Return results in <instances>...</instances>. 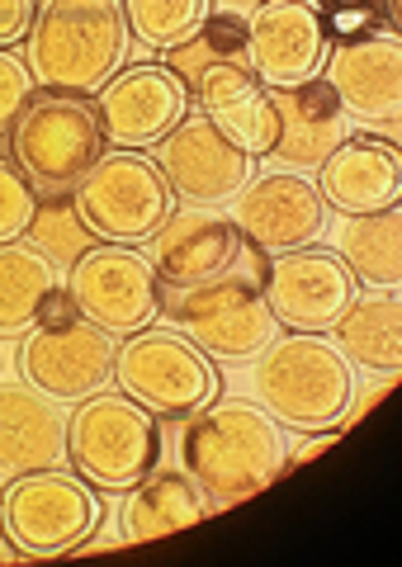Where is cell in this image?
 <instances>
[{
    "instance_id": "6da1fadb",
    "label": "cell",
    "mask_w": 402,
    "mask_h": 567,
    "mask_svg": "<svg viewBox=\"0 0 402 567\" xmlns=\"http://www.w3.org/2000/svg\"><path fill=\"white\" fill-rule=\"evenodd\" d=\"M181 464L208 492L214 511L251 502L285 473V431L256 402L227 398L208 402L185 416L181 431Z\"/></svg>"
},
{
    "instance_id": "7a4b0ae2",
    "label": "cell",
    "mask_w": 402,
    "mask_h": 567,
    "mask_svg": "<svg viewBox=\"0 0 402 567\" xmlns=\"http://www.w3.org/2000/svg\"><path fill=\"white\" fill-rule=\"evenodd\" d=\"M124 0H39L24 33V66L43 91L95 95L128 62Z\"/></svg>"
},
{
    "instance_id": "3957f363",
    "label": "cell",
    "mask_w": 402,
    "mask_h": 567,
    "mask_svg": "<svg viewBox=\"0 0 402 567\" xmlns=\"http://www.w3.org/2000/svg\"><path fill=\"white\" fill-rule=\"evenodd\" d=\"M251 393L256 406L293 431H341L346 406L355 398L351 360L322 341L318 331H289L251 354Z\"/></svg>"
},
{
    "instance_id": "277c9868",
    "label": "cell",
    "mask_w": 402,
    "mask_h": 567,
    "mask_svg": "<svg viewBox=\"0 0 402 567\" xmlns=\"http://www.w3.org/2000/svg\"><path fill=\"white\" fill-rule=\"evenodd\" d=\"M104 147L110 142H104V128H100L95 95L43 91V85L24 100V110L6 128L10 162L39 189V199L76 194L91 166L104 156Z\"/></svg>"
},
{
    "instance_id": "5b68a950",
    "label": "cell",
    "mask_w": 402,
    "mask_h": 567,
    "mask_svg": "<svg viewBox=\"0 0 402 567\" xmlns=\"http://www.w3.org/2000/svg\"><path fill=\"white\" fill-rule=\"evenodd\" d=\"M162 421L128 393H91L66 416V464L95 492H128L137 477L156 468Z\"/></svg>"
},
{
    "instance_id": "8992f818",
    "label": "cell",
    "mask_w": 402,
    "mask_h": 567,
    "mask_svg": "<svg viewBox=\"0 0 402 567\" xmlns=\"http://www.w3.org/2000/svg\"><path fill=\"white\" fill-rule=\"evenodd\" d=\"M114 383L156 421H185L218 398L214 360L185 331L143 327L114 354Z\"/></svg>"
},
{
    "instance_id": "52a82bcc",
    "label": "cell",
    "mask_w": 402,
    "mask_h": 567,
    "mask_svg": "<svg viewBox=\"0 0 402 567\" xmlns=\"http://www.w3.org/2000/svg\"><path fill=\"white\" fill-rule=\"evenodd\" d=\"M0 511H6V529L24 558H62L76 554L104 520V506L95 487L81 473L39 468L10 477L0 492Z\"/></svg>"
},
{
    "instance_id": "ba28073f",
    "label": "cell",
    "mask_w": 402,
    "mask_h": 567,
    "mask_svg": "<svg viewBox=\"0 0 402 567\" xmlns=\"http://www.w3.org/2000/svg\"><path fill=\"white\" fill-rule=\"evenodd\" d=\"M76 208L95 241L143 246L156 237V227L171 218L176 194H171L162 166L143 152H104L91 175L76 189Z\"/></svg>"
},
{
    "instance_id": "9c48e42d",
    "label": "cell",
    "mask_w": 402,
    "mask_h": 567,
    "mask_svg": "<svg viewBox=\"0 0 402 567\" xmlns=\"http://www.w3.org/2000/svg\"><path fill=\"white\" fill-rule=\"evenodd\" d=\"M162 317H171L208 360H251L279 336L266 308V279L256 275H233L204 289H162Z\"/></svg>"
},
{
    "instance_id": "30bf717a",
    "label": "cell",
    "mask_w": 402,
    "mask_h": 567,
    "mask_svg": "<svg viewBox=\"0 0 402 567\" xmlns=\"http://www.w3.org/2000/svg\"><path fill=\"white\" fill-rule=\"evenodd\" d=\"M152 270L162 289H204V284L233 279V275H270V251L241 237V227L223 213L171 208V218L152 237Z\"/></svg>"
},
{
    "instance_id": "8fae6325",
    "label": "cell",
    "mask_w": 402,
    "mask_h": 567,
    "mask_svg": "<svg viewBox=\"0 0 402 567\" xmlns=\"http://www.w3.org/2000/svg\"><path fill=\"white\" fill-rule=\"evenodd\" d=\"M62 284L72 289L85 322L110 336H133L162 317V279L137 246L95 241L72 260Z\"/></svg>"
},
{
    "instance_id": "7c38bea8",
    "label": "cell",
    "mask_w": 402,
    "mask_h": 567,
    "mask_svg": "<svg viewBox=\"0 0 402 567\" xmlns=\"http://www.w3.org/2000/svg\"><path fill=\"white\" fill-rule=\"evenodd\" d=\"M327 48L331 29L318 0H260L247 14V62L266 91H289L322 76Z\"/></svg>"
},
{
    "instance_id": "4fadbf2b",
    "label": "cell",
    "mask_w": 402,
    "mask_h": 567,
    "mask_svg": "<svg viewBox=\"0 0 402 567\" xmlns=\"http://www.w3.org/2000/svg\"><path fill=\"white\" fill-rule=\"evenodd\" d=\"M95 110L110 147L143 152L156 147L189 114V91L166 62H137V66H118V76L100 85Z\"/></svg>"
},
{
    "instance_id": "5bb4252c",
    "label": "cell",
    "mask_w": 402,
    "mask_h": 567,
    "mask_svg": "<svg viewBox=\"0 0 402 567\" xmlns=\"http://www.w3.org/2000/svg\"><path fill=\"white\" fill-rule=\"evenodd\" d=\"M360 298V279L337 251L299 246V251L270 256L266 275V308L289 331H331L337 317Z\"/></svg>"
},
{
    "instance_id": "9a60e30c",
    "label": "cell",
    "mask_w": 402,
    "mask_h": 567,
    "mask_svg": "<svg viewBox=\"0 0 402 567\" xmlns=\"http://www.w3.org/2000/svg\"><path fill=\"white\" fill-rule=\"evenodd\" d=\"M156 166H162L166 185L185 204H223L251 181V152H241L233 137L208 114H185L176 128L156 142Z\"/></svg>"
},
{
    "instance_id": "2e32d148",
    "label": "cell",
    "mask_w": 402,
    "mask_h": 567,
    "mask_svg": "<svg viewBox=\"0 0 402 567\" xmlns=\"http://www.w3.org/2000/svg\"><path fill=\"white\" fill-rule=\"evenodd\" d=\"M114 336L76 317L66 327H33L20 350V369L52 402H81L114 383Z\"/></svg>"
},
{
    "instance_id": "e0dca14e",
    "label": "cell",
    "mask_w": 402,
    "mask_h": 567,
    "mask_svg": "<svg viewBox=\"0 0 402 567\" xmlns=\"http://www.w3.org/2000/svg\"><path fill=\"white\" fill-rule=\"evenodd\" d=\"M233 223L260 251L279 256V251L312 246L322 237L327 204L303 171H266V175H251L233 194Z\"/></svg>"
},
{
    "instance_id": "ac0fdd59",
    "label": "cell",
    "mask_w": 402,
    "mask_h": 567,
    "mask_svg": "<svg viewBox=\"0 0 402 567\" xmlns=\"http://www.w3.org/2000/svg\"><path fill=\"white\" fill-rule=\"evenodd\" d=\"M322 81L337 91L346 114H360L370 123H389L398 128L402 110V43L398 29H374L360 39H341L337 48H327Z\"/></svg>"
},
{
    "instance_id": "d6986e66",
    "label": "cell",
    "mask_w": 402,
    "mask_h": 567,
    "mask_svg": "<svg viewBox=\"0 0 402 567\" xmlns=\"http://www.w3.org/2000/svg\"><path fill=\"white\" fill-rule=\"evenodd\" d=\"M275 104V147L270 156L285 162L289 171H318L331 152L351 137V123L337 91L312 76L303 85H289V91H270Z\"/></svg>"
},
{
    "instance_id": "ffe728a7",
    "label": "cell",
    "mask_w": 402,
    "mask_h": 567,
    "mask_svg": "<svg viewBox=\"0 0 402 567\" xmlns=\"http://www.w3.org/2000/svg\"><path fill=\"white\" fill-rule=\"evenodd\" d=\"M318 194L341 218L379 213L402 199V156L393 137H346L318 166Z\"/></svg>"
},
{
    "instance_id": "44dd1931",
    "label": "cell",
    "mask_w": 402,
    "mask_h": 567,
    "mask_svg": "<svg viewBox=\"0 0 402 567\" xmlns=\"http://www.w3.org/2000/svg\"><path fill=\"white\" fill-rule=\"evenodd\" d=\"M189 104H199L218 128L251 156H270L275 147V104L270 91L251 76V66H204L185 76Z\"/></svg>"
},
{
    "instance_id": "7402d4cb",
    "label": "cell",
    "mask_w": 402,
    "mask_h": 567,
    "mask_svg": "<svg viewBox=\"0 0 402 567\" xmlns=\"http://www.w3.org/2000/svg\"><path fill=\"white\" fill-rule=\"evenodd\" d=\"M66 464V416L33 383H0V473L20 477Z\"/></svg>"
},
{
    "instance_id": "603a6c76",
    "label": "cell",
    "mask_w": 402,
    "mask_h": 567,
    "mask_svg": "<svg viewBox=\"0 0 402 567\" xmlns=\"http://www.w3.org/2000/svg\"><path fill=\"white\" fill-rule=\"evenodd\" d=\"M214 516L208 492L185 468H152L128 487L124 502V544H152L181 529H195L199 520Z\"/></svg>"
},
{
    "instance_id": "cb8c5ba5",
    "label": "cell",
    "mask_w": 402,
    "mask_h": 567,
    "mask_svg": "<svg viewBox=\"0 0 402 567\" xmlns=\"http://www.w3.org/2000/svg\"><path fill=\"white\" fill-rule=\"evenodd\" d=\"M331 346L351 364L379 369V374H398V364H402V298H398V289H379L374 298H355V303L337 317V327H331Z\"/></svg>"
},
{
    "instance_id": "d4e9b609",
    "label": "cell",
    "mask_w": 402,
    "mask_h": 567,
    "mask_svg": "<svg viewBox=\"0 0 402 567\" xmlns=\"http://www.w3.org/2000/svg\"><path fill=\"white\" fill-rule=\"evenodd\" d=\"M62 284L58 260L39 251L33 241H6L0 246V341L29 336L39 327L43 298Z\"/></svg>"
},
{
    "instance_id": "484cf974",
    "label": "cell",
    "mask_w": 402,
    "mask_h": 567,
    "mask_svg": "<svg viewBox=\"0 0 402 567\" xmlns=\"http://www.w3.org/2000/svg\"><path fill=\"white\" fill-rule=\"evenodd\" d=\"M337 246L360 284H370V289H398L402 284V208L398 204L341 218Z\"/></svg>"
},
{
    "instance_id": "4316f807",
    "label": "cell",
    "mask_w": 402,
    "mask_h": 567,
    "mask_svg": "<svg viewBox=\"0 0 402 567\" xmlns=\"http://www.w3.org/2000/svg\"><path fill=\"white\" fill-rule=\"evenodd\" d=\"M128 33L152 52H171L189 43L199 24L214 14V0H124Z\"/></svg>"
},
{
    "instance_id": "83f0119b",
    "label": "cell",
    "mask_w": 402,
    "mask_h": 567,
    "mask_svg": "<svg viewBox=\"0 0 402 567\" xmlns=\"http://www.w3.org/2000/svg\"><path fill=\"white\" fill-rule=\"evenodd\" d=\"M166 66L176 71L181 81L195 76L204 66H251L247 62V20H241V14H227V10H214L199 24L195 39L166 52Z\"/></svg>"
},
{
    "instance_id": "f1b7e54d",
    "label": "cell",
    "mask_w": 402,
    "mask_h": 567,
    "mask_svg": "<svg viewBox=\"0 0 402 567\" xmlns=\"http://www.w3.org/2000/svg\"><path fill=\"white\" fill-rule=\"evenodd\" d=\"M29 237L39 251H48L52 260H66L72 265L81 251H91L95 237H91V227H85L81 218V208H76V194H58V199H39V213H33V227H29Z\"/></svg>"
},
{
    "instance_id": "f546056e",
    "label": "cell",
    "mask_w": 402,
    "mask_h": 567,
    "mask_svg": "<svg viewBox=\"0 0 402 567\" xmlns=\"http://www.w3.org/2000/svg\"><path fill=\"white\" fill-rule=\"evenodd\" d=\"M39 213V189H33L10 156H0V246L24 241Z\"/></svg>"
},
{
    "instance_id": "4dcf8cb0",
    "label": "cell",
    "mask_w": 402,
    "mask_h": 567,
    "mask_svg": "<svg viewBox=\"0 0 402 567\" xmlns=\"http://www.w3.org/2000/svg\"><path fill=\"white\" fill-rule=\"evenodd\" d=\"M39 91V85H33V76H29V66L14 58L10 48H0V133L10 128L14 123V114L24 110V100Z\"/></svg>"
},
{
    "instance_id": "1f68e13d",
    "label": "cell",
    "mask_w": 402,
    "mask_h": 567,
    "mask_svg": "<svg viewBox=\"0 0 402 567\" xmlns=\"http://www.w3.org/2000/svg\"><path fill=\"white\" fill-rule=\"evenodd\" d=\"M33 6H39V0H0V48L24 43L29 20H33Z\"/></svg>"
},
{
    "instance_id": "d6a6232c",
    "label": "cell",
    "mask_w": 402,
    "mask_h": 567,
    "mask_svg": "<svg viewBox=\"0 0 402 567\" xmlns=\"http://www.w3.org/2000/svg\"><path fill=\"white\" fill-rule=\"evenodd\" d=\"M81 308H76V298L66 284H58L48 298H43V312H39V327H66V322H76Z\"/></svg>"
},
{
    "instance_id": "836d02e7",
    "label": "cell",
    "mask_w": 402,
    "mask_h": 567,
    "mask_svg": "<svg viewBox=\"0 0 402 567\" xmlns=\"http://www.w3.org/2000/svg\"><path fill=\"white\" fill-rule=\"evenodd\" d=\"M337 435H341V431H303L299 440H293V450H285V473L299 468V464H308V458H318L327 445H337Z\"/></svg>"
},
{
    "instance_id": "e575fe53",
    "label": "cell",
    "mask_w": 402,
    "mask_h": 567,
    "mask_svg": "<svg viewBox=\"0 0 402 567\" xmlns=\"http://www.w3.org/2000/svg\"><path fill=\"white\" fill-rule=\"evenodd\" d=\"M393 383H398V374H383V379H374V388H370V393H364V398H351V406H346V421L341 425H355L364 412H370V406L379 402V398H389L393 393Z\"/></svg>"
},
{
    "instance_id": "d590c367",
    "label": "cell",
    "mask_w": 402,
    "mask_h": 567,
    "mask_svg": "<svg viewBox=\"0 0 402 567\" xmlns=\"http://www.w3.org/2000/svg\"><path fill=\"white\" fill-rule=\"evenodd\" d=\"M24 554L14 548V539H10V529H6V511H0V563H20Z\"/></svg>"
},
{
    "instance_id": "8d00e7d4",
    "label": "cell",
    "mask_w": 402,
    "mask_h": 567,
    "mask_svg": "<svg viewBox=\"0 0 402 567\" xmlns=\"http://www.w3.org/2000/svg\"><path fill=\"white\" fill-rule=\"evenodd\" d=\"M260 6V0H214V10H227V14H241V20H247V14Z\"/></svg>"
},
{
    "instance_id": "74e56055",
    "label": "cell",
    "mask_w": 402,
    "mask_h": 567,
    "mask_svg": "<svg viewBox=\"0 0 402 567\" xmlns=\"http://www.w3.org/2000/svg\"><path fill=\"white\" fill-rule=\"evenodd\" d=\"M383 20H389V29H398V20H402V0H383Z\"/></svg>"
},
{
    "instance_id": "f35d334b",
    "label": "cell",
    "mask_w": 402,
    "mask_h": 567,
    "mask_svg": "<svg viewBox=\"0 0 402 567\" xmlns=\"http://www.w3.org/2000/svg\"><path fill=\"white\" fill-rule=\"evenodd\" d=\"M322 10H331V6H374V0H318Z\"/></svg>"
}]
</instances>
